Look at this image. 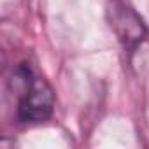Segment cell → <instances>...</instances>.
I'll return each instance as SVG.
<instances>
[{
    "mask_svg": "<svg viewBox=\"0 0 149 149\" xmlns=\"http://www.w3.org/2000/svg\"><path fill=\"white\" fill-rule=\"evenodd\" d=\"M13 79L19 90L18 119L21 123H42L49 119L54 109V93L49 83L26 61L16 67Z\"/></svg>",
    "mask_w": 149,
    "mask_h": 149,
    "instance_id": "obj_1",
    "label": "cell"
},
{
    "mask_svg": "<svg viewBox=\"0 0 149 149\" xmlns=\"http://www.w3.org/2000/svg\"><path fill=\"white\" fill-rule=\"evenodd\" d=\"M107 14L111 28L118 35V40L121 42L125 53L132 56L139 49V46H142V42L149 37L147 26L144 25L142 18L133 11V7H130L125 0H112L109 4Z\"/></svg>",
    "mask_w": 149,
    "mask_h": 149,
    "instance_id": "obj_2",
    "label": "cell"
}]
</instances>
